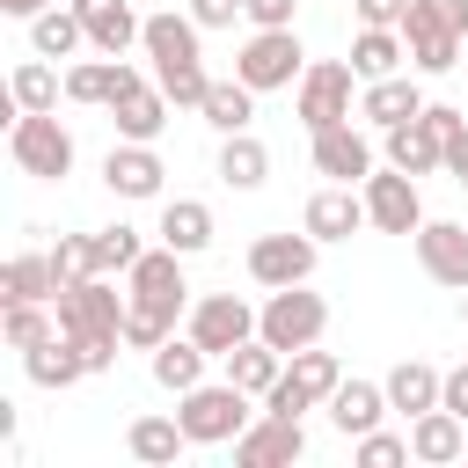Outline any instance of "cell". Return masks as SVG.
Here are the masks:
<instances>
[{
    "instance_id": "1",
    "label": "cell",
    "mask_w": 468,
    "mask_h": 468,
    "mask_svg": "<svg viewBox=\"0 0 468 468\" xmlns=\"http://www.w3.org/2000/svg\"><path fill=\"white\" fill-rule=\"evenodd\" d=\"M124 278H132V292H124V344H139V351L168 344V336H176V314H183V300H190L183 256L161 241V249H146Z\"/></svg>"
},
{
    "instance_id": "2",
    "label": "cell",
    "mask_w": 468,
    "mask_h": 468,
    "mask_svg": "<svg viewBox=\"0 0 468 468\" xmlns=\"http://www.w3.org/2000/svg\"><path fill=\"white\" fill-rule=\"evenodd\" d=\"M51 314H58V329L80 344L88 373H110V366H117V344H124V292H110V278L58 285Z\"/></svg>"
},
{
    "instance_id": "3",
    "label": "cell",
    "mask_w": 468,
    "mask_h": 468,
    "mask_svg": "<svg viewBox=\"0 0 468 468\" xmlns=\"http://www.w3.org/2000/svg\"><path fill=\"white\" fill-rule=\"evenodd\" d=\"M176 402H183L176 417H183L190 446H234V439L256 424V410H249L256 395H249V388H234V380H212V388L197 380V388H190V395H176Z\"/></svg>"
},
{
    "instance_id": "4",
    "label": "cell",
    "mask_w": 468,
    "mask_h": 468,
    "mask_svg": "<svg viewBox=\"0 0 468 468\" xmlns=\"http://www.w3.org/2000/svg\"><path fill=\"white\" fill-rule=\"evenodd\" d=\"M402 37H410L417 73H453L461 66V37H468V0H410Z\"/></svg>"
},
{
    "instance_id": "5",
    "label": "cell",
    "mask_w": 468,
    "mask_h": 468,
    "mask_svg": "<svg viewBox=\"0 0 468 468\" xmlns=\"http://www.w3.org/2000/svg\"><path fill=\"white\" fill-rule=\"evenodd\" d=\"M322 329H329V300L307 292V285H278V292L263 300V314H256V336L278 344L285 358L307 351V344H322Z\"/></svg>"
},
{
    "instance_id": "6",
    "label": "cell",
    "mask_w": 468,
    "mask_h": 468,
    "mask_svg": "<svg viewBox=\"0 0 468 468\" xmlns=\"http://www.w3.org/2000/svg\"><path fill=\"white\" fill-rule=\"evenodd\" d=\"M7 154H15L22 176L58 183V176L73 168V132H66L51 110H15V124H7Z\"/></svg>"
},
{
    "instance_id": "7",
    "label": "cell",
    "mask_w": 468,
    "mask_h": 468,
    "mask_svg": "<svg viewBox=\"0 0 468 468\" xmlns=\"http://www.w3.org/2000/svg\"><path fill=\"white\" fill-rule=\"evenodd\" d=\"M344 388V366H336V351H292L285 358V373L271 380V395H263V410H278V417H300V410H322L329 395Z\"/></svg>"
},
{
    "instance_id": "8",
    "label": "cell",
    "mask_w": 468,
    "mask_h": 468,
    "mask_svg": "<svg viewBox=\"0 0 468 468\" xmlns=\"http://www.w3.org/2000/svg\"><path fill=\"white\" fill-rule=\"evenodd\" d=\"M234 73H241L256 95H263V88H292V80L307 73V51H300V37H292V29H256V37L241 44Z\"/></svg>"
},
{
    "instance_id": "9",
    "label": "cell",
    "mask_w": 468,
    "mask_h": 468,
    "mask_svg": "<svg viewBox=\"0 0 468 468\" xmlns=\"http://www.w3.org/2000/svg\"><path fill=\"white\" fill-rule=\"evenodd\" d=\"M351 80H358V66H344V58H322V66H307V73H300V95H292L300 124H307V132H329V124H344V117H351Z\"/></svg>"
},
{
    "instance_id": "10",
    "label": "cell",
    "mask_w": 468,
    "mask_h": 468,
    "mask_svg": "<svg viewBox=\"0 0 468 468\" xmlns=\"http://www.w3.org/2000/svg\"><path fill=\"white\" fill-rule=\"evenodd\" d=\"M358 190H366V219H373L380 234H417V227H424L417 176H402V168H373Z\"/></svg>"
},
{
    "instance_id": "11",
    "label": "cell",
    "mask_w": 468,
    "mask_h": 468,
    "mask_svg": "<svg viewBox=\"0 0 468 468\" xmlns=\"http://www.w3.org/2000/svg\"><path fill=\"white\" fill-rule=\"evenodd\" d=\"M314 249H322V241H314L307 227H300V234H263V241H249V278L271 285V292H278V285H307V278H314Z\"/></svg>"
},
{
    "instance_id": "12",
    "label": "cell",
    "mask_w": 468,
    "mask_h": 468,
    "mask_svg": "<svg viewBox=\"0 0 468 468\" xmlns=\"http://www.w3.org/2000/svg\"><path fill=\"white\" fill-rule=\"evenodd\" d=\"M190 336H197L212 358H227L234 344H249V336H256V307H249L241 292H205V300L190 307Z\"/></svg>"
},
{
    "instance_id": "13",
    "label": "cell",
    "mask_w": 468,
    "mask_h": 468,
    "mask_svg": "<svg viewBox=\"0 0 468 468\" xmlns=\"http://www.w3.org/2000/svg\"><path fill=\"white\" fill-rule=\"evenodd\" d=\"M300 453H307V431H300V417H278V410H263L234 439V468H292Z\"/></svg>"
},
{
    "instance_id": "14",
    "label": "cell",
    "mask_w": 468,
    "mask_h": 468,
    "mask_svg": "<svg viewBox=\"0 0 468 468\" xmlns=\"http://www.w3.org/2000/svg\"><path fill=\"white\" fill-rule=\"evenodd\" d=\"M417 263H424L431 285L468 292V227H461V219H424V227H417Z\"/></svg>"
},
{
    "instance_id": "15",
    "label": "cell",
    "mask_w": 468,
    "mask_h": 468,
    "mask_svg": "<svg viewBox=\"0 0 468 468\" xmlns=\"http://www.w3.org/2000/svg\"><path fill=\"white\" fill-rule=\"evenodd\" d=\"M307 139H314V176H329V183H366L373 176V146H366V132H351V117L329 124V132H307Z\"/></svg>"
},
{
    "instance_id": "16",
    "label": "cell",
    "mask_w": 468,
    "mask_h": 468,
    "mask_svg": "<svg viewBox=\"0 0 468 468\" xmlns=\"http://www.w3.org/2000/svg\"><path fill=\"white\" fill-rule=\"evenodd\" d=\"M300 227H307L314 241H351L358 227H373V219H366V190H351V183L314 190V197H307V212H300Z\"/></svg>"
},
{
    "instance_id": "17",
    "label": "cell",
    "mask_w": 468,
    "mask_h": 468,
    "mask_svg": "<svg viewBox=\"0 0 468 468\" xmlns=\"http://www.w3.org/2000/svg\"><path fill=\"white\" fill-rule=\"evenodd\" d=\"M161 154L146 146V139H124V146H110V161H102V183H110V197H161Z\"/></svg>"
},
{
    "instance_id": "18",
    "label": "cell",
    "mask_w": 468,
    "mask_h": 468,
    "mask_svg": "<svg viewBox=\"0 0 468 468\" xmlns=\"http://www.w3.org/2000/svg\"><path fill=\"white\" fill-rule=\"evenodd\" d=\"M388 168H402V176H431V168H446V139H439V124L417 110L410 124H388Z\"/></svg>"
},
{
    "instance_id": "19",
    "label": "cell",
    "mask_w": 468,
    "mask_h": 468,
    "mask_svg": "<svg viewBox=\"0 0 468 468\" xmlns=\"http://www.w3.org/2000/svg\"><path fill=\"white\" fill-rule=\"evenodd\" d=\"M322 410H329V424H336L344 439H366V431H380V417H388L395 402H388V388H380V380H344Z\"/></svg>"
},
{
    "instance_id": "20",
    "label": "cell",
    "mask_w": 468,
    "mask_h": 468,
    "mask_svg": "<svg viewBox=\"0 0 468 468\" xmlns=\"http://www.w3.org/2000/svg\"><path fill=\"white\" fill-rule=\"evenodd\" d=\"M197 15H146V58H154V73H176V66H197Z\"/></svg>"
},
{
    "instance_id": "21",
    "label": "cell",
    "mask_w": 468,
    "mask_h": 468,
    "mask_svg": "<svg viewBox=\"0 0 468 468\" xmlns=\"http://www.w3.org/2000/svg\"><path fill=\"white\" fill-rule=\"evenodd\" d=\"M73 7H80V22H88V44L110 51V58H124V51L146 37V22L132 15V0H73Z\"/></svg>"
},
{
    "instance_id": "22",
    "label": "cell",
    "mask_w": 468,
    "mask_h": 468,
    "mask_svg": "<svg viewBox=\"0 0 468 468\" xmlns=\"http://www.w3.org/2000/svg\"><path fill=\"white\" fill-rule=\"evenodd\" d=\"M132 88H139V66H124V58H110V51H102V58H80V66L66 73V95H73V102H102V110H110L117 95H132Z\"/></svg>"
},
{
    "instance_id": "23",
    "label": "cell",
    "mask_w": 468,
    "mask_h": 468,
    "mask_svg": "<svg viewBox=\"0 0 468 468\" xmlns=\"http://www.w3.org/2000/svg\"><path fill=\"white\" fill-rule=\"evenodd\" d=\"M410 453L431 461V468H439V461H461V453H468V417H453L446 402L424 410V417H410Z\"/></svg>"
},
{
    "instance_id": "24",
    "label": "cell",
    "mask_w": 468,
    "mask_h": 468,
    "mask_svg": "<svg viewBox=\"0 0 468 468\" xmlns=\"http://www.w3.org/2000/svg\"><path fill=\"white\" fill-rule=\"evenodd\" d=\"M417 110H424V95H417V80H410V73L366 80V95H358V117H366V124H380V132H388V124H410Z\"/></svg>"
},
{
    "instance_id": "25",
    "label": "cell",
    "mask_w": 468,
    "mask_h": 468,
    "mask_svg": "<svg viewBox=\"0 0 468 468\" xmlns=\"http://www.w3.org/2000/svg\"><path fill=\"white\" fill-rule=\"evenodd\" d=\"M22 366H29V380H37V388H73V380L88 373V358H80V344H73L66 329H51L44 344H29V351H22Z\"/></svg>"
},
{
    "instance_id": "26",
    "label": "cell",
    "mask_w": 468,
    "mask_h": 468,
    "mask_svg": "<svg viewBox=\"0 0 468 468\" xmlns=\"http://www.w3.org/2000/svg\"><path fill=\"white\" fill-rule=\"evenodd\" d=\"M183 446H190L183 417H132V424H124V453H132V461H146V468H168Z\"/></svg>"
},
{
    "instance_id": "27",
    "label": "cell",
    "mask_w": 468,
    "mask_h": 468,
    "mask_svg": "<svg viewBox=\"0 0 468 468\" xmlns=\"http://www.w3.org/2000/svg\"><path fill=\"white\" fill-rule=\"evenodd\" d=\"M110 117H117V139H146V146H154V139H161V124H168V95H161V80H154V88L139 80L132 95H117V102H110Z\"/></svg>"
},
{
    "instance_id": "28",
    "label": "cell",
    "mask_w": 468,
    "mask_h": 468,
    "mask_svg": "<svg viewBox=\"0 0 468 468\" xmlns=\"http://www.w3.org/2000/svg\"><path fill=\"white\" fill-rule=\"evenodd\" d=\"M205 358H212V351H205V344H197V336L183 329V336L154 344V380H161L168 395H190V388L205 380Z\"/></svg>"
},
{
    "instance_id": "29",
    "label": "cell",
    "mask_w": 468,
    "mask_h": 468,
    "mask_svg": "<svg viewBox=\"0 0 468 468\" xmlns=\"http://www.w3.org/2000/svg\"><path fill=\"white\" fill-rule=\"evenodd\" d=\"M380 388H388V402H395L402 417H424V410H439V388H446V373H439V366H424V358H402V366H395Z\"/></svg>"
},
{
    "instance_id": "30",
    "label": "cell",
    "mask_w": 468,
    "mask_h": 468,
    "mask_svg": "<svg viewBox=\"0 0 468 468\" xmlns=\"http://www.w3.org/2000/svg\"><path fill=\"white\" fill-rule=\"evenodd\" d=\"M161 241H168L176 256L212 249V205H197V197H168V205H161Z\"/></svg>"
},
{
    "instance_id": "31",
    "label": "cell",
    "mask_w": 468,
    "mask_h": 468,
    "mask_svg": "<svg viewBox=\"0 0 468 468\" xmlns=\"http://www.w3.org/2000/svg\"><path fill=\"white\" fill-rule=\"evenodd\" d=\"M278 373H285V351H278V344H263V336H249V344H234V351H227V380H234V388H249L256 402L271 395V380H278Z\"/></svg>"
},
{
    "instance_id": "32",
    "label": "cell",
    "mask_w": 468,
    "mask_h": 468,
    "mask_svg": "<svg viewBox=\"0 0 468 468\" xmlns=\"http://www.w3.org/2000/svg\"><path fill=\"white\" fill-rule=\"evenodd\" d=\"M402 58H410V37H402V29H358V37H351L358 80H388V73H402Z\"/></svg>"
},
{
    "instance_id": "33",
    "label": "cell",
    "mask_w": 468,
    "mask_h": 468,
    "mask_svg": "<svg viewBox=\"0 0 468 468\" xmlns=\"http://www.w3.org/2000/svg\"><path fill=\"white\" fill-rule=\"evenodd\" d=\"M271 176V154H263V139H249V132H227L219 139V183L227 190H256Z\"/></svg>"
},
{
    "instance_id": "34",
    "label": "cell",
    "mask_w": 468,
    "mask_h": 468,
    "mask_svg": "<svg viewBox=\"0 0 468 468\" xmlns=\"http://www.w3.org/2000/svg\"><path fill=\"white\" fill-rule=\"evenodd\" d=\"M0 292H7V300H58V271H51V249H44V256H37V249L7 256V271H0Z\"/></svg>"
},
{
    "instance_id": "35",
    "label": "cell",
    "mask_w": 468,
    "mask_h": 468,
    "mask_svg": "<svg viewBox=\"0 0 468 468\" xmlns=\"http://www.w3.org/2000/svg\"><path fill=\"white\" fill-rule=\"evenodd\" d=\"M29 44H37L44 58H73V51L88 44V22H80V7H44V15L29 22Z\"/></svg>"
},
{
    "instance_id": "36",
    "label": "cell",
    "mask_w": 468,
    "mask_h": 468,
    "mask_svg": "<svg viewBox=\"0 0 468 468\" xmlns=\"http://www.w3.org/2000/svg\"><path fill=\"white\" fill-rule=\"evenodd\" d=\"M249 117H256V88L234 73V80H212V95H205V124L227 139V132H249Z\"/></svg>"
},
{
    "instance_id": "37",
    "label": "cell",
    "mask_w": 468,
    "mask_h": 468,
    "mask_svg": "<svg viewBox=\"0 0 468 468\" xmlns=\"http://www.w3.org/2000/svg\"><path fill=\"white\" fill-rule=\"evenodd\" d=\"M7 88H15V110H58V73L44 66V51H37V58H22Z\"/></svg>"
},
{
    "instance_id": "38",
    "label": "cell",
    "mask_w": 468,
    "mask_h": 468,
    "mask_svg": "<svg viewBox=\"0 0 468 468\" xmlns=\"http://www.w3.org/2000/svg\"><path fill=\"white\" fill-rule=\"evenodd\" d=\"M51 329H58V314H44V300H7V314H0V336H7L15 351L44 344Z\"/></svg>"
},
{
    "instance_id": "39",
    "label": "cell",
    "mask_w": 468,
    "mask_h": 468,
    "mask_svg": "<svg viewBox=\"0 0 468 468\" xmlns=\"http://www.w3.org/2000/svg\"><path fill=\"white\" fill-rule=\"evenodd\" d=\"M51 271H58V285L102 278V271H95V234H58V249H51Z\"/></svg>"
},
{
    "instance_id": "40",
    "label": "cell",
    "mask_w": 468,
    "mask_h": 468,
    "mask_svg": "<svg viewBox=\"0 0 468 468\" xmlns=\"http://www.w3.org/2000/svg\"><path fill=\"white\" fill-rule=\"evenodd\" d=\"M139 256H146V249H139V234H132V227H124V219H117V227H102V234H95V271H102V278H110V271H132V263H139Z\"/></svg>"
},
{
    "instance_id": "41",
    "label": "cell",
    "mask_w": 468,
    "mask_h": 468,
    "mask_svg": "<svg viewBox=\"0 0 468 468\" xmlns=\"http://www.w3.org/2000/svg\"><path fill=\"white\" fill-rule=\"evenodd\" d=\"M154 80H161V95L176 110H205V95H212V73L205 66H176V73H154Z\"/></svg>"
},
{
    "instance_id": "42",
    "label": "cell",
    "mask_w": 468,
    "mask_h": 468,
    "mask_svg": "<svg viewBox=\"0 0 468 468\" xmlns=\"http://www.w3.org/2000/svg\"><path fill=\"white\" fill-rule=\"evenodd\" d=\"M402 461H417L410 439H395V431H366L358 439V468H402Z\"/></svg>"
},
{
    "instance_id": "43",
    "label": "cell",
    "mask_w": 468,
    "mask_h": 468,
    "mask_svg": "<svg viewBox=\"0 0 468 468\" xmlns=\"http://www.w3.org/2000/svg\"><path fill=\"white\" fill-rule=\"evenodd\" d=\"M358 7V29H402V15H410V0H351Z\"/></svg>"
},
{
    "instance_id": "44",
    "label": "cell",
    "mask_w": 468,
    "mask_h": 468,
    "mask_svg": "<svg viewBox=\"0 0 468 468\" xmlns=\"http://www.w3.org/2000/svg\"><path fill=\"white\" fill-rule=\"evenodd\" d=\"M292 7H300V0H241V15H249L256 29H292Z\"/></svg>"
},
{
    "instance_id": "45",
    "label": "cell",
    "mask_w": 468,
    "mask_h": 468,
    "mask_svg": "<svg viewBox=\"0 0 468 468\" xmlns=\"http://www.w3.org/2000/svg\"><path fill=\"white\" fill-rule=\"evenodd\" d=\"M190 15H197V29H234L241 0H190Z\"/></svg>"
},
{
    "instance_id": "46",
    "label": "cell",
    "mask_w": 468,
    "mask_h": 468,
    "mask_svg": "<svg viewBox=\"0 0 468 468\" xmlns=\"http://www.w3.org/2000/svg\"><path fill=\"white\" fill-rule=\"evenodd\" d=\"M446 176H453V183H468V124H453V132H446Z\"/></svg>"
},
{
    "instance_id": "47",
    "label": "cell",
    "mask_w": 468,
    "mask_h": 468,
    "mask_svg": "<svg viewBox=\"0 0 468 468\" xmlns=\"http://www.w3.org/2000/svg\"><path fill=\"white\" fill-rule=\"evenodd\" d=\"M439 402H446L453 417H468V366H453V373H446V388H439Z\"/></svg>"
},
{
    "instance_id": "48",
    "label": "cell",
    "mask_w": 468,
    "mask_h": 468,
    "mask_svg": "<svg viewBox=\"0 0 468 468\" xmlns=\"http://www.w3.org/2000/svg\"><path fill=\"white\" fill-rule=\"evenodd\" d=\"M44 7H58V0H0V15H22V22H37Z\"/></svg>"
},
{
    "instance_id": "49",
    "label": "cell",
    "mask_w": 468,
    "mask_h": 468,
    "mask_svg": "<svg viewBox=\"0 0 468 468\" xmlns=\"http://www.w3.org/2000/svg\"><path fill=\"white\" fill-rule=\"evenodd\" d=\"M461 322H468V292H461Z\"/></svg>"
},
{
    "instance_id": "50",
    "label": "cell",
    "mask_w": 468,
    "mask_h": 468,
    "mask_svg": "<svg viewBox=\"0 0 468 468\" xmlns=\"http://www.w3.org/2000/svg\"><path fill=\"white\" fill-rule=\"evenodd\" d=\"M461 461H468V453H461Z\"/></svg>"
}]
</instances>
